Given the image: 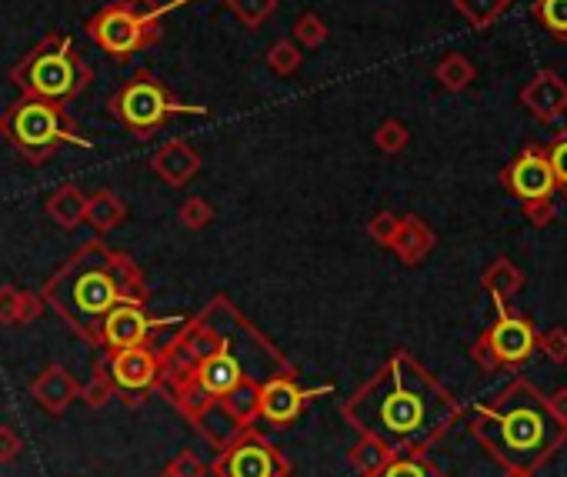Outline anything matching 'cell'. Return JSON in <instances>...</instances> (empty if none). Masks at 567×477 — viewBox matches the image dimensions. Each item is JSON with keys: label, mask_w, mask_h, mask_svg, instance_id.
<instances>
[{"label": "cell", "mask_w": 567, "mask_h": 477, "mask_svg": "<svg viewBox=\"0 0 567 477\" xmlns=\"http://www.w3.org/2000/svg\"><path fill=\"white\" fill-rule=\"evenodd\" d=\"M351 417L384 447H421L451 424L454 404L411 357H394L351 404Z\"/></svg>", "instance_id": "cell-1"}, {"label": "cell", "mask_w": 567, "mask_h": 477, "mask_svg": "<svg viewBox=\"0 0 567 477\" xmlns=\"http://www.w3.org/2000/svg\"><path fill=\"white\" fill-rule=\"evenodd\" d=\"M564 434L567 427L527 381H514L494 404L477 411V437L514 471H534Z\"/></svg>", "instance_id": "cell-2"}, {"label": "cell", "mask_w": 567, "mask_h": 477, "mask_svg": "<svg viewBox=\"0 0 567 477\" xmlns=\"http://www.w3.org/2000/svg\"><path fill=\"white\" fill-rule=\"evenodd\" d=\"M51 301L74 317L81 327L104 321V314L117 304H131V294L121 291L111 264L101 254H87L77 261L61 281L51 287Z\"/></svg>", "instance_id": "cell-3"}, {"label": "cell", "mask_w": 567, "mask_h": 477, "mask_svg": "<svg viewBox=\"0 0 567 477\" xmlns=\"http://www.w3.org/2000/svg\"><path fill=\"white\" fill-rule=\"evenodd\" d=\"M504 187L511 191L517 201L524 204L527 221L534 227H544L554 221V194L557 181L547 164V147L541 144H527L501 174Z\"/></svg>", "instance_id": "cell-4"}, {"label": "cell", "mask_w": 567, "mask_h": 477, "mask_svg": "<svg viewBox=\"0 0 567 477\" xmlns=\"http://www.w3.org/2000/svg\"><path fill=\"white\" fill-rule=\"evenodd\" d=\"M487 347L494 351L497 364H507V367H517L524 364L527 357L537 351V331L534 324L527 321L524 314H514V311H504L497 314V321L491 331L484 334Z\"/></svg>", "instance_id": "cell-5"}, {"label": "cell", "mask_w": 567, "mask_h": 477, "mask_svg": "<svg viewBox=\"0 0 567 477\" xmlns=\"http://www.w3.org/2000/svg\"><path fill=\"white\" fill-rule=\"evenodd\" d=\"M204 114V107H184V104H174L161 87L154 84H134L127 87L124 97H121V114L124 121L131 127H141V131H151L164 121L167 114Z\"/></svg>", "instance_id": "cell-6"}, {"label": "cell", "mask_w": 567, "mask_h": 477, "mask_svg": "<svg viewBox=\"0 0 567 477\" xmlns=\"http://www.w3.org/2000/svg\"><path fill=\"white\" fill-rule=\"evenodd\" d=\"M527 111L541 124H551L567 114V81L557 71H537L517 94Z\"/></svg>", "instance_id": "cell-7"}, {"label": "cell", "mask_w": 567, "mask_h": 477, "mask_svg": "<svg viewBox=\"0 0 567 477\" xmlns=\"http://www.w3.org/2000/svg\"><path fill=\"white\" fill-rule=\"evenodd\" d=\"M11 134L27 147V151H44V147H51L57 137H64L61 117H57L54 107H47L41 101L17 107L11 117Z\"/></svg>", "instance_id": "cell-8"}, {"label": "cell", "mask_w": 567, "mask_h": 477, "mask_svg": "<svg viewBox=\"0 0 567 477\" xmlns=\"http://www.w3.org/2000/svg\"><path fill=\"white\" fill-rule=\"evenodd\" d=\"M31 87L41 97H51V101H61L77 87V67L71 61V47H61L54 54H41L31 67Z\"/></svg>", "instance_id": "cell-9"}, {"label": "cell", "mask_w": 567, "mask_h": 477, "mask_svg": "<svg viewBox=\"0 0 567 477\" xmlns=\"http://www.w3.org/2000/svg\"><path fill=\"white\" fill-rule=\"evenodd\" d=\"M151 324V317H144L134 304H117L104 314V337L117 351H127V347H141Z\"/></svg>", "instance_id": "cell-10"}, {"label": "cell", "mask_w": 567, "mask_h": 477, "mask_svg": "<svg viewBox=\"0 0 567 477\" xmlns=\"http://www.w3.org/2000/svg\"><path fill=\"white\" fill-rule=\"evenodd\" d=\"M114 381L127 387V391H141L154 381V361L141 347H127L114 361Z\"/></svg>", "instance_id": "cell-11"}, {"label": "cell", "mask_w": 567, "mask_h": 477, "mask_svg": "<svg viewBox=\"0 0 567 477\" xmlns=\"http://www.w3.org/2000/svg\"><path fill=\"white\" fill-rule=\"evenodd\" d=\"M311 394L317 391H297L294 384H287V381H274L271 387L264 391V417H271V421H294L297 411H301V404L307 401Z\"/></svg>", "instance_id": "cell-12"}, {"label": "cell", "mask_w": 567, "mask_h": 477, "mask_svg": "<svg viewBox=\"0 0 567 477\" xmlns=\"http://www.w3.org/2000/svg\"><path fill=\"white\" fill-rule=\"evenodd\" d=\"M97 34H101V44L114 54H131L141 44V24L127 14H107Z\"/></svg>", "instance_id": "cell-13"}, {"label": "cell", "mask_w": 567, "mask_h": 477, "mask_svg": "<svg viewBox=\"0 0 567 477\" xmlns=\"http://www.w3.org/2000/svg\"><path fill=\"white\" fill-rule=\"evenodd\" d=\"M484 287H487V294L494 297V304L504 307V304L511 301V297L524 287V271H521V267H517L514 261L501 257V261H494L491 267H487Z\"/></svg>", "instance_id": "cell-14"}, {"label": "cell", "mask_w": 567, "mask_h": 477, "mask_svg": "<svg viewBox=\"0 0 567 477\" xmlns=\"http://www.w3.org/2000/svg\"><path fill=\"white\" fill-rule=\"evenodd\" d=\"M274 457L264 451V447H237V451L227 457L224 464V477H274Z\"/></svg>", "instance_id": "cell-15"}, {"label": "cell", "mask_w": 567, "mask_h": 477, "mask_svg": "<svg viewBox=\"0 0 567 477\" xmlns=\"http://www.w3.org/2000/svg\"><path fill=\"white\" fill-rule=\"evenodd\" d=\"M237 381H241V364H237L227 351H221L217 357H211V361L201 367V384H204L211 394L234 391Z\"/></svg>", "instance_id": "cell-16"}, {"label": "cell", "mask_w": 567, "mask_h": 477, "mask_svg": "<svg viewBox=\"0 0 567 477\" xmlns=\"http://www.w3.org/2000/svg\"><path fill=\"white\" fill-rule=\"evenodd\" d=\"M531 17L547 37L567 41V0H534Z\"/></svg>", "instance_id": "cell-17"}, {"label": "cell", "mask_w": 567, "mask_h": 477, "mask_svg": "<svg viewBox=\"0 0 567 477\" xmlns=\"http://www.w3.org/2000/svg\"><path fill=\"white\" fill-rule=\"evenodd\" d=\"M454 4H457V11L471 21V27L487 31V27H491L497 17L511 7V0H454Z\"/></svg>", "instance_id": "cell-18"}, {"label": "cell", "mask_w": 567, "mask_h": 477, "mask_svg": "<svg viewBox=\"0 0 567 477\" xmlns=\"http://www.w3.org/2000/svg\"><path fill=\"white\" fill-rule=\"evenodd\" d=\"M437 77H441V84L451 87V91H464V87L474 81V67H471L467 57L454 54V57H447L441 67H437Z\"/></svg>", "instance_id": "cell-19"}, {"label": "cell", "mask_w": 567, "mask_h": 477, "mask_svg": "<svg viewBox=\"0 0 567 477\" xmlns=\"http://www.w3.org/2000/svg\"><path fill=\"white\" fill-rule=\"evenodd\" d=\"M547 164H551L557 191H564V197H567V127H564V134H557V141L547 147Z\"/></svg>", "instance_id": "cell-20"}, {"label": "cell", "mask_w": 567, "mask_h": 477, "mask_svg": "<svg viewBox=\"0 0 567 477\" xmlns=\"http://www.w3.org/2000/svg\"><path fill=\"white\" fill-rule=\"evenodd\" d=\"M537 347H541L554 364H564L567 361V331L564 327H554V331L537 337Z\"/></svg>", "instance_id": "cell-21"}, {"label": "cell", "mask_w": 567, "mask_h": 477, "mask_svg": "<svg viewBox=\"0 0 567 477\" xmlns=\"http://www.w3.org/2000/svg\"><path fill=\"white\" fill-rule=\"evenodd\" d=\"M381 477H434V474L417 461H394Z\"/></svg>", "instance_id": "cell-22"}, {"label": "cell", "mask_w": 567, "mask_h": 477, "mask_svg": "<svg viewBox=\"0 0 567 477\" xmlns=\"http://www.w3.org/2000/svg\"><path fill=\"white\" fill-rule=\"evenodd\" d=\"M547 407H551V414L567 427V391H557L551 401H547Z\"/></svg>", "instance_id": "cell-23"}, {"label": "cell", "mask_w": 567, "mask_h": 477, "mask_svg": "<svg viewBox=\"0 0 567 477\" xmlns=\"http://www.w3.org/2000/svg\"><path fill=\"white\" fill-rule=\"evenodd\" d=\"M477 361H481V367H487V371H494V367H497V357H494V351H491V347H487V341H484V337H481V341H477Z\"/></svg>", "instance_id": "cell-24"}, {"label": "cell", "mask_w": 567, "mask_h": 477, "mask_svg": "<svg viewBox=\"0 0 567 477\" xmlns=\"http://www.w3.org/2000/svg\"><path fill=\"white\" fill-rule=\"evenodd\" d=\"M384 144L387 147H401L404 144V131H401V127H387V131H384Z\"/></svg>", "instance_id": "cell-25"}, {"label": "cell", "mask_w": 567, "mask_h": 477, "mask_svg": "<svg viewBox=\"0 0 567 477\" xmlns=\"http://www.w3.org/2000/svg\"><path fill=\"white\" fill-rule=\"evenodd\" d=\"M507 477H531V471H514V467H511V474H507Z\"/></svg>", "instance_id": "cell-26"}]
</instances>
